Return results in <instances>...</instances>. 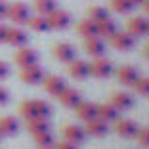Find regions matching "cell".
<instances>
[{"label": "cell", "instance_id": "cell-38", "mask_svg": "<svg viewBox=\"0 0 149 149\" xmlns=\"http://www.w3.org/2000/svg\"><path fill=\"white\" fill-rule=\"evenodd\" d=\"M141 8H143V12L149 15V0H143V2H141Z\"/></svg>", "mask_w": 149, "mask_h": 149}, {"label": "cell", "instance_id": "cell-5", "mask_svg": "<svg viewBox=\"0 0 149 149\" xmlns=\"http://www.w3.org/2000/svg\"><path fill=\"white\" fill-rule=\"evenodd\" d=\"M44 69L42 67H38L35 63V65H29V67H21V71H19V79L23 80L25 84H38L44 80Z\"/></svg>", "mask_w": 149, "mask_h": 149}, {"label": "cell", "instance_id": "cell-18", "mask_svg": "<svg viewBox=\"0 0 149 149\" xmlns=\"http://www.w3.org/2000/svg\"><path fill=\"white\" fill-rule=\"evenodd\" d=\"M84 50L92 57H101L105 54V42L100 36H90V38L84 40Z\"/></svg>", "mask_w": 149, "mask_h": 149}, {"label": "cell", "instance_id": "cell-19", "mask_svg": "<svg viewBox=\"0 0 149 149\" xmlns=\"http://www.w3.org/2000/svg\"><path fill=\"white\" fill-rule=\"evenodd\" d=\"M84 132L90 134L94 138H101L107 134V123L101 120V118H92V120H86V126H84Z\"/></svg>", "mask_w": 149, "mask_h": 149}, {"label": "cell", "instance_id": "cell-2", "mask_svg": "<svg viewBox=\"0 0 149 149\" xmlns=\"http://www.w3.org/2000/svg\"><path fill=\"white\" fill-rule=\"evenodd\" d=\"M109 42L115 50H120V52H128V50L134 48V42L136 38L132 35H128L126 31H115L113 35L109 36Z\"/></svg>", "mask_w": 149, "mask_h": 149}, {"label": "cell", "instance_id": "cell-27", "mask_svg": "<svg viewBox=\"0 0 149 149\" xmlns=\"http://www.w3.org/2000/svg\"><path fill=\"white\" fill-rule=\"evenodd\" d=\"M33 8L35 12H38V15H48L50 12L56 10V0H35Z\"/></svg>", "mask_w": 149, "mask_h": 149}, {"label": "cell", "instance_id": "cell-37", "mask_svg": "<svg viewBox=\"0 0 149 149\" xmlns=\"http://www.w3.org/2000/svg\"><path fill=\"white\" fill-rule=\"evenodd\" d=\"M6 31H8V27H6L4 23L0 21V44L4 42V38H6Z\"/></svg>", "mask_w": 149, "mask_h": 149}, {"label": "cell", "instance_id": "cell-29", "mask_svg": "<svg viewBox=\"0 0 149 149\" xmlns=\"http://www.w3.org/2000/svg\"><path fill=\"white\" fill-rule=\"evenodd\" d=\"M109 17V13H107L105 8H101V6H92V8H88V19L94 23H100L103 19Z\"/></svg>", "mask_w": 149, "mask_h": 149}, {"label": "cell", "instance_id": "cell-7", "mask_svg": "<svg viewBox=\"0 0 149 149\" xmlns=\"http://www.w3.org/2000/svg\"><path fill=\"white\" fill-rule=\"evenodd\" d=\"M46 19H48V25L50 29H67L71 23V15L65 12V10H54V12H50L48 15H46Z\"/></svg>", "mask_w": 149, "mask_h": 149}, {"label": "cell", "instance_id": "cell-33", "mask_svg": "<svg viewBox=\"0 0 149 149\" xmlns=\"http://www.w3.org/2000/svg\"><path fill=\"white\" fill-rule=\"evenodd\" d=\"M52 147L54 149H77V145L71 143V141H67V140H63V141H54Z\"/></svg>", "mask_w": 149, "mask_h": 149}, {"label": "cell", "instance_id": "cell-43", "mask_svg": "<svg viewBox=\"0 0 149 149\" xmlns=\"http://www.w3.org/2000/svg\"><path fill=\"white\" fill-rule=\"evenodd\" d=\"M0 138H2V136H0Z\"/></svg>", "mask_w": 149, "mask_h": 149}, {"label": "cell", "instance_id": "cell-1", "mask_svg": "<svg viewBox=\"0 0 149 149\" xmlns=\"http://www.w3.org/2000/svg\"><path fill=\"white\" fill-rule=\"evenodd\" d=\"M19 113L25 118H35V117L50 118L52 107L42 100H25V101H21V105H19Z\"/></svg>", "mask_w": 149, "mask_h": 149}, {"label": "cell", "instance_id": "cell-42", "mask_svg": "<svg viewBox=\"0 0 149 149\" xmlns=\"http://www.w3.org/2000/svg\"><path fill=\"white\" fill-rule=\"evenodd\" d=\"M38 149H50V147H38Z\"/></svg>", "mask_w": 149, "mask_h": 149}, {"label": "cell", "instance_id": "cell-14", "mask_svg": "<svg viewBox=\"0 0 149 149\" xmlns=\"http://www.w3.org/2000/svg\"><path fill=\"white\" fill-rule=\"evenodd\" d=\"M74 111H77V117L84 123L97 118V103H92V101H80L79 105L74 107Z\"/></svg>", "mask_w": 149, "mask_h": 149}, {"label": "cell", "instance_id": "cell-41", "mask_svg": "<svg viewBox=\"0 0 149 149\" xmlns=\"http://www.w3.org/2000/svg\"><path fill=\"white\" fill-rule=\"evenodd\" d=\"M147 33H149V21H147Z\"/></svg>", "mask_w": 149, "mask_h": 149}, {"label": "cell", "instance_id": "cell-32", "mask_svg": "<svg viewBox=\"0 0 149 149\" xmlns=\"http://www.w3.org/2000/svg\"><path fill=\"white\" fill-rule=\"evenodd\" d=\"M136 140H138V143H140V145L149 147V128H138Z\"/></svg>", "mask_w": 149, "mask_h": 149}, {"label": "cell", "instance_id": "cell-17", "mask_svg": "<svg viewBox=\"0 0 149 149\" xmlns=\"http://www.w3.org/2000/svg\"><path fill=\"white\" fill-rule=\"evenodd\" d=\"M109 103L117 111H126V109H130V107L134 105V97H132L130 94H126V92H115L113 96H111Z\"/></svg>", "mask_w": 149, "mask_h": 149}, {"label": "cell", "instance_id": "cell-28", "mask_svg": "<svg viewBox=\"0 0 149 149\" xmlns=\"http://www.w3.org/2000/svg\"><path fill=\"white\" fill-rule=\"evenodd\" d=\"M36 145L38 147H52L54 145V136L50 134V130H42V132H35L33 134Z\"/></svg>", "mask_w": 149, "mask_h": 149}, {"label": "cell", "instance_id": "cell-26", "mask_svg": "<svg viewBox=\"0 0 149 149\" xmlns=\"http://www.w3.org/2000/svg\"><path fill=\"white\" fill-rule=\"evenodd\" d=\"M29 27L36 33H44V31H50V25H48V19L46 15H35V17H29Z\"/></svg>", "mask_w": 149, "mask_h": 149}, {"label": "cell", "instance_id": "cell-40", "mask_svg": "<svg viewBox=\"0 0 149 149\" xmlns=\"http://www.w3.org/2000/svg\"><path fill=\"white\" fill-rule=\"evenodd\" d=\"M143 52H145V57H147V59H149V44H147V46H145V50H143Z\"/></svg>", "mask_w": 149, "mask_h": 149}, {"label": "cell", "instance_id": "cell-35", "mask_svg": "<svg viewBox=\"0 0 149 149\" xmlns=\"http://www.w3.org/2000/svg\"><path fill=\"white\" fill-rule=\"evenodd\" d=\"M8 100H10V94H8V90L0 86V105H6V103H8Z\"/></svg>", "mask_w": 149, "mask_h": 149}, {"label": "cell", "instance_id": "cell-8", "mask_svg": "<svg viewBox=\"0 0 149 149\" xmlns=\"http://www.w3.org/2000/svg\"><path fill=\"white\" fill-rule=\"evenodd\" d=\"M52 52H54V57H56L57 61H63V63H69L77 57V50L69 42H57L52 48Z\"/></svg>", "mask_w": 149, "mask_h": 149}, {"label": "cell", "instance_id": "cell-31", "mask_svg": "<svg viewBox=\"0 0 149 149\" xmlns=\"http://www.w3.org/2000/svg\"><path fill=\"white\" fill-rule=\"evenodd\" d=\"M111 8L117 13H128L134 6H132L128 0H111Z\"/></svg>", "mask_w": 149, "mask_h": 149}, {"label": "cell", "instance_id": "cell-34", "mask_svg": "<svg viewBox=\"0 0 149 149\" xmlns=\"http://www.w3.org/2000/svg\"><path fill=\"white\" fill-rule=\"evenodd\" d=\"M10 77V65L6 61H0V80H4Z\"/></svg>", "mask_w": 149, "mask_h": 149}, {"label": "cell", "instance_id": "cell-24", "mask_svg": "<svg viewBox=\"0 0 149 149\" xmlns=\"http://www.w3.org/2000/svg\"><path fill=\"white\" fill-rule=\"evenodd\" d=\"M117 113H118V111L115 109L111 103H101V105H97V118L105 120V123L115 120V118H117Z\"/></svg>", "mask_w": 149, "mask_h": 149}, {"label": "cell", "instance_id": "cell-30", "mask_svg": "<svg viewBox=\"0 0 149 149\" xmlns=\"http://www.w3.org/2000/svg\"><path fill=\"white\" fill-rule=\"evenodd\" d=\"M134 90H136V94H140V96H149V79L147 77H138V80L134 84Z\"/></svg>", "mask_w": 149, "mask_h": 149}, {"label": "cell", "instance_id": "cell-15", "mask_svg": "<svg viewBox=\"0 0 149 149\" xmlns=\"http://www.w3.org/2000/svg\"><path fill=\"white\" fill-rule=\"evenodd\" d=\"M138 77H140V73H138L136 67L132 65H123L117 69V79L120 84H126V86H132V84L138 80Z\"/></svg>", "mask_w": 149, "mask_h": 149}, {"label": "cell", "instance_id": "cell-12", "mask_svg": "<svg viewBox=\"0 0 149 149\" xmlns=\"http://www.w3.org/2000/svg\"><path fill=\"white\" fill-rule=\"evenodd\" d=\"M126 33L132 35L134 38H140V36L147 35V21L140 15H134L126 21Z\"/></svg>", "mask_w": 149, "mask_h": 149}, {"label": "cell", "instance_id": "cell-4", "mask_svg": "<svg viewBox=\"0 0 149 149\" xmlns=\"http://www.w3.org/2000/svg\"><path fill=\"white\" fill-rule=\"evenodd\" d=\"M8 17L12 19L13 23H27L29 17H31V12H29V6L23 4V2H13V4H8Z\"/></svg>", "mask_w": 149, "mask_h": 149}, {"label": "cell", "instance_id": "cell-6", "mask_svg": "<svg viewBox=\"0 0 149 149\" xmlns=\"http://www.w3.org/2000/svg\"><path fill=\"white\" fill-rule=\"evenodd\" d=\"M13 61H15V65H19V67L35 65V63L38 61V52L33 50V48H29V46H21V48L15 52V56H13Z\"/></svg>", "mask_w": 149, "mask_h": 149}, {"label": "cell", "instance_id": "cell-23", "mask_svg": "<svg viewBox=\"0 0 149 149\" xmlns=\"http://www.w3.org/2000/svg\"><path fill=\"white\" fill-rule=\"evenodd\" d=\"M27 128L31 134L35 132H42V130H50V120L42 117H35V118H27Z\"/></svg>", "mask_w": 149, "mask_h": 149}, {"label": "cell", "instance_id": "cell-36", "mask_svg": "<svg viewBox=\"0 0 149 149\" xmlns=\"http://www.w3.org/2000/svg\"><path fill=\"white\" fill-rule=\"evenodd\" d=\"M6 17H8V4H6L4 0H0V21Z\"/></svg>", "mask_w": 149, "mask_h": 149}, {"label": "cell", "instance_id": "cell-39", "mask_svg": "<svg viewBox=\"0 0 149 149\" xmlns=\"http://www.w3.org/2000/svg\"><path fill=\"white\" fill-rule=\"evenodd\" d=\"M128 2H130L132 6H141V2H143V0H128Z\"/></svg>", "mask_w": 149, "mask_h": 149}, {"label": "cell", "instance_id": "cell-9", "mask_svg": "<svg viewBox=\"0 0 149 149\" xmlns=\"http://www.w3.org/2000/svg\"><path fill=\"white\" fill-rule=\"evenodd\" d=\"M61 134L67 141H71V143H74V145L82 143V141L86 140V132H84V128H80L79 124H65Z\"/></svg>", "mask_w": 149, "mask_h": 149}, {"label": "cell", "instance_id": "cell-16", "mask_svg": "<svg viewBox=\"0 0 149 149\" xmlns=\"http://www.w3.org/2000/svg\"><path fill=\"white\" fill-rule=\"evenodd\" d=\"M4 42L10 44V46H15V48H21V46L27 44V35L21 29H17V27H8Z\"/></svg>", "mask_w": 149, "mask_h": 149}, {"label": "cell", "instance_id": "cell-10", "mask_svg": "<svg viewBox=\"0 0 149 149\" xmlns=\"http://www.w3.org/2000/svg\"><path fill=\"white\" fill-rule=\"evenodd\" d=\"M44 90L50 94V96H59V94L65 90V80L61 79V77H57V74H48V77H44Z\"/></svg>", "mask_w": 149, "mask_h": 149}, {"label": "cell", "instance_id": "cell-25", "mask_svg": "<svg viewBox=\"0 0 149 149\" xmlns=\"http://www.w3.org/2000/svg\"><path fill=\"white\" fill-rule=\"evenodd\" d=\"M96 25H97V35H100V36H107V38H109V36L117 31V23H115L111 17L103 19V21L96 23Z\"/></svg>", "mask_w": 149, "mask_h": 149}, {"label": "cell", "instance_id": "cell-20", "mask_svg": "<svg viewBox=\"0 0 149 149\" xmlns=\"http://www.w3.org/2000/svg\"><path fill=\"white\" fill-rule=\"evenodd\" d=\"M115 132L123 138H134L138 132V124L128 120V118H120V120L115 123Z\"/></svg>", "mask_w": 149, "mask_h": 149}, {"label": "cell", "instance_id": "cell-21", "mask_svg": "<svg viewBox=\"0 0 149 149\" xmlns=\"http://www.w3.org/2000/svg\"><path fill=\"white\" fill-rule=\"evenodd\" d=\"M17 130H19L17 118L10 117V115L0 117V136H13V134H17Z\"/></svg>", "mask_w": 149, "mask_h": 149}, {"label": "cell", "instance_id": "cell-13", "mask_svg": "<svg viewBox=\"0 0 149 149\" xmlns=\"http://www.w3.org/2000/svg\"><path fill=\"white\" fill-rule=\"evenodd\" d=\"M67 73H69L73 79H77V80H84L88 74H90V69H88V63L86 61L74 57L73 61L67 63Z\"/></svg>", "mask_w": 149, "mask_h": 149}, {"label": "cell", "instance_id": "cell-22", "mask_svg": "<svg viewBox=\"0 0 149 149\" xmlns=\"http://www.w3.org/2000/svg\"><path fill=\"white\" fill-rule=\"evenodd\" d=\"M77 33L84 38H90V36H97V25L90 19H82V21L77 23Z\"/></svg>", "mask_w": 149, "mask_h": 149}, {"label": "cell", "instance_id": "cell-3", "mask_svg": "<svg viewBox=\"0 0 149 149\" xmlns=\"http://www.w3.org/2000/svg\"><path fill=\"white\" fill-rule=\"evenodd\" d=\"M88 69H90V74L96 77V79H107V77H111V73H113V63H111L109 59H105V57H96V59L88 65Z\"/></svg>", "mask_w": 149, "mask_h": 149}, {"label": "cell", "instance_id": "cell-11", "mask_svg": "<svg viewBox=\"0 0 149 149\" xmlns=\"http://www.w3.org/2000/svg\"><path fill=\"white\" fill-rule=\"evenodd\" d=\"M57 97H59V101H61V105L69 107V109H74V107L82 101V94H80L77 88H69V86H65V90H63Z\"/></svg>", "mask_w": 149, "mask_h": 149}]
</instances>
